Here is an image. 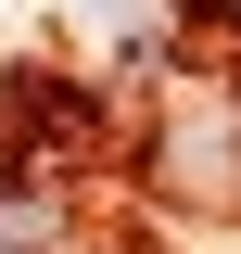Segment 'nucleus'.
Returning a JSON list of instances; mask_svg holds the SVG:
<instances>
[{
  "label": "nucleus",
  "instance_id": "1",
  "mask_svg": "<svg viewBox=\"0 0 241 254\" xmlns=\"http://www.w3.org/2000/svg\"><path fill=\"white\" fill-rule=\"evenodd\" d=\"M152 178L178 203H203V216H241V64L165 76V102H152Z\"/></svg>",
  "mask_w": 241,
  "mask_h": 254
},
{
  "label": "nucleus",
  "instance_id": "2",
  "mask_svg": "<svg viewBox=\"0 0 241 254\" xmlns=\"http://www.w3.org/2000/svg\"><path fill=\"white\" fill-rule=\"evenodd\" d=\"M102 140H115L102 89H76V76H51V64H26V76L0 89V190H38L51 165H89Z\"/></svg>",
  "mask_w": 241,
  "mask_h": 254
},
{
  "label": "nucleus",
  "instance_id": "3",
  "mask_svg": "<svg viewBox=\"0 0 241 254\" xmlns=\"http://www.w3.org/2000/svg\"><path fill=\"white\" fill-rule=\"evenodd\" d=\"M89 26L115 38V51H165V26H152V0H89Z\"/></svg>",
  "mask_w": 241,
  "mask_h": 254
},
{
  "label": "nucleus",
  "instance_id": "4",
  "mask_svg": "<svg viewBox=\"0 0 241 254\" xmlns=\"http://www.w3.org/2000/svg\"><path fill=\"white\" fill-rule=\"evenodd\" d=\"M203 13H216V26H229V38H241V0H203Z\"/></svg>",
  "mask_w": 241,
  "mask_h": 254
}]
</instances>
